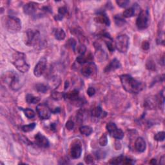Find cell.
<instances>
[{"mask_svg":"<svg viewBox=\"0 0 165 165\" xmlns=\"http://www.w3.org/2000/svg\"><path fill=\"white\" fill-rule=\"evenodd\" d=\"M68 45L70 47H71L72 50L75 52V50L76 49V41L74 38H71L68 41Z\"/></svg>","mask_w":165,"mask_h":165,"instance_id":"obj_37","label":"cell"},{"mask_svg":"<svg viewBox=\"0 0 165 165\" xmlns=\"http://www.w3.org/2000/svg\"><path fill=\"white\" fill-rule=\"evenodd\" d=\"M83 66L81 68V72L83 76L86 78H90V76H93L94 73L97 72L96 66L94 65L93 62L87 63L83 65Z\"/></svg>","mask_w":165,"mask_h":165,"instance_id":"obj_10","label":"cell"},{"mask_svg":"<svg viewBox=\"0 0 165 165\" xmlns=\"http://www.w3.org/2000/svg\"><path fill=\"white\" fill-rule=\"evenodd\" d=\"M165 138V134L164 132H159L157 133L154 135V139L157 141H163Z\"/></svg>","mask_w":165,"mask_h":165,"instance_id":"obj_34","label":"cell"},{"mask_svg":"<svg viewBox=\"0 0 165 165\" xmlns=\"http://www.w3.org/2000/svg\"><path fill=\"white\" fill-rule=\"evenodd\" d=\"M26 101L28 104H37L40 101V98L28 94L26 96Z\"/></svg>","mask_w":165,"mask_h":165,"instance_id":"obj_23","label":"cell"},{"mask_svg":"<svg viewBox=\"0 0 165 165\" xmlns=\"http://www.w3.org/2000/svg\"><path fill=\"white\" fill-rule=\"evenodd\" d=\"M146 68L150 70V71H155L156 70V64L152 60L147 61L146 63Z\"/></svg>","mask_w":165,"mask_h":165,"instance_id":"obj_35","label":"cell"},{"mask_svg":"<svg viewBox=\"0 0 165 165\" xmlns=\"http://www.w3.org/2000/svg\"><path fill=\"white\" fill-rule=\"evenodd\" d=\"M26 55L20 52H15L12 56L11 61L19 72L26 73L30 68V65L27 61Z\"/></svg>","mask_w":165,"mask_h":165,"instance_id":"obj_2","label":"cell"},{"mask_svg":"<svg viewBox=\"0 0 165 165\" xmlns=\"http://www.w3.org/2000/svg\"><path fill=\"white\" fill-rule=\"evenodd\" d=\"M91 116L92 117H95V118H100V117H104V114L107 115V113L105 112L102 110L101 107H97L96 108H94L91 110Z\"/></svg>","mask_w":165,"mask_h":165,"instance_id":"obj_20","label":"cell"},{"mask_svg":"<svg viewBox=\"0 0 165 165\" xmlns=\"http://www.w3.org/2000/svg\"><path fill=\"white\" fill-rule=\"evenodd\" d=\"M113 19H114L116 24L118 27H121L126 23V21L124 20L123 17H122L121 15H116L113 17Z\"/></svg>","mask_w":165,"mask_h":165,"instance_id":"obj_29","label":"cell"},{"mask_svg":"<svg viewBox=\"0 0 165 165\" xmlns=\"http://www.w3.org/2000/svg\"><path fill=\"white\" fill-rule=\"evenodd\" d=\"M36 111H37L39 118L43 120L49 119L52 113L48 105L45 103L39 104L36 107Z\"/></svg>","mask_w":165,"mask_h":165,"instance_id":"obj_9","label":"cell"},{"mask_svg":"<svg viewBox=\"0 0 165 165\" xmlns=\"http://www.w3.org/2000/svg\"><path fill=\"white\" fill-rule=\"evenodd\" d=\"M106 128H107V130L108 132L110 135L113 138L118 139V140H120V139H122L123 138L124 132L123 130L120 129V128H117L116 124L114 123H108L107 124V126H106Z\"/></svg>","mask_w":165,"mask_h":165,"instance_id":"obj_8","label":"cell"},{"mask_svg":"<svg viewBox=\"0 0 165 165\" xmlns=\"http://www.w3.org/2000/svg\"><path fill=\"white\" fill-rule=\"evenodd\" d=\"M68 85H69V83H68V81H66V82H65V89H67V88H68Z\"/></svg>","mask_w":165,"mask_h":165,"instance_id":"obj_46","label":"cell"},{"mask_svg":"<svg viewBox=\"0 0 165 165\" xmlns=\"http://www.w3.org/2000/svg\"><path fill=\"white\" fill-rule=\"evenodd\" d=\"M86 92H87V94L89 95L90 97H92V96H93L95 94H96V90H95L94 87H89V89H88Z\"/></svg>","mask_w":165,"mask_h":165,"instance_id":"obj_40","label":"cell"},{"mask_svg":"<svg viewBox=\"0 0 165 165\" xmlns=\"http://www.w3.org/2000/svg\"><path fill=\"white\" fill-rule=\"evenodd\" d=\"M65 93L57 91H53L51 93V97H52L54 100L56 101H60L65 99Z\"/></svg>","mask_w":165,"mask_h":165,"instance_id":"obj_24","label":"cell"},{"mask_svg":"<svg viewBox=\"0 0 165 165\" xmlns=\"http://www.w3.org/2000/svg\"><path fill=\"white\" fill-rule=\"evenodd\" d=\"M95 20L97 23L104 24L106 26L109 27L110 25V21L105 12H99L97 16L95 17Z\"/></svg>","mask_w":165,"mask_h":165,"instance_id":"obj_15","label":"cell"},{"mask_svg":"<svg viewBox=\"0 0 165 165\" xmlns=\"http://www.w3.org/2000/svg\"><path fill=\"white\" fill-rule=\"evenodd\" d=\"M60 112H61V109H60V108H59V107L56 108V109L52 111V112L54 113H60Z\"/></svg>","mask_w":165,"mask_h":165,"instance_id":"obj_43","label":"cell"},{"mask_svg":"<svg viewBox=\"0 0 165 165\" xmlns=\"http://www.w3.org/2000/svg\"><path fill=\"white\" fill-rule=\"evenodd\" d=\"M141 47L144 50H148L150 49V43L148 41H144L142 43Z\"/></svg>","mask_w":165,"mask_h":165,"instance_id":"obj_41","label":"cell"},{"mask_svg":"<svg viewBox=\"0 0 165 165\" xmlns=\"http://www.w3.org/2000/svg\"><path fill=\"white\" fill-rule=\"evenodd\" d=\"M79 98V91L78 90H72L71 91L68 92L67 93H65V99H67L72 101V102H74L76 101L77 100H78Z\"/></svg>","mask_w":165,"mask_h":165,"instance_id":"obj_19","label":"cell"},{"mask_svg":"<svg viewBox=\"0 0 165 165\" xmlns=\"http://www.w3.org/2000/svg\"><path fill=\"white\" fill-rule=\"evenodd\" d=\"M150 164H155L156 163V160L155 159H152L150 161Z\"/></svg>","mask_w":165,"mask_h":165,"instance_id":"obj_45","label":"cell"},{"mask_svg":"<svg viewBox=\"0 0 165 165\" xmlns=\"http://www.w3.org/2000/svg\"><path fill=\"white\" fill-rule=\"evenodd\" d=\"M116 3L119 7H122V8H125L130 4V1H128V0H119V1H116Z\"/></svg>","mask_w":165,"mask_h":165,"instance_id":"obj_36","label":"cell"},{"mask_svg":"<svg viewBox=\"0 0 165 165\" xmlns=\"http://www.w3.org/2000/svg\"><path fill=\"white\" fill-rule=\"evenodd\" d=\"M36 126V124L35 123H32L27 124V125L23 126L21 127V129L24 132H30L32 131L34 129Z\"/></svg>","mask_w":165,"mask_h":165,"instance_id":"obj_31","label":"cell"},{"mask_svg":"<svg viewBox=\"0 0 165 165\" xmlns=\"http://www.w3.org/2000/svg\"><path fill=\"white\" fill-rule=\"evenodd\" d=\"M68 10L65 7H61L58 9V14L54 17L55 20L61 21L63 19V17L67 14Z\"/></svg>","mask_w":165,"mask_h":165,"instance_id":"obj_22","label":"cell"},{"mask_svg":"<svg viewBox=\"0 0 165 165\" xmlns=\"http://www.w3.org/2000/svg\"><path fill=\"white\" fill-rule=\"evenodd\" d=\"M2 79L5 80V82L9 85L11 89L17 90L20 89V77L16 73L8 72L6 74H5V78H2Z\"/></svg>","mask_w":165,"mask_h":165,"instance_id":"obj_5","label":"cell"},{"mask_svg":"<svg viewBox=\"0 0 165 165\" xmlns=\"http://www.w3.org/2000/svg\"><path fill=\"white\" fill-rule=\"evenodd\" d=\"M74 123L71 120H69L65 124V127L67 128V129H68V130H72L74 128Z\"/></svg>","mask_w":165,"mask_h":165,"instance_id":"obj_38","label":"cell"},{"mask_svg":"<svg viewBox=\"0 0 165 165\" xmlns=\"http://www.w3.org/2000/svg\"><path fill=\"white\" fill-rule=\"evenodd\" d=\"M124 156L123 155H121L118 157H116L110 160L109 163L111 164H123Z\"/></svg>","mask_w":165,"mask_h":165,"instance_id":"obj_26","label":"cell"},{"mask_svg":"<svg viewBox=\"0 0 165 165\" xmlns=\"http://www.w3.org/2000/svg\"><path fill=\"white\" fill-rule=\"evenodd\" d=\"M71 156L72 159H79L82 153V145L79 141H76L72 144L71 151Z\"/></svg>","mask_w":165,"mask_h":165,"instance_id":"obj_12","label":"cell"},{"mask_svg":"<svg viewBox=\"0 0 165 165\" xmlns=\"http://www.w3.org/2000/svg\"><path fill=\"white\" fill-rule=\"evenodd\" d=\"M160 164H164V156H163V157L161 158Z\"/></svg>","mask_w":165,"mask_h":165,"instance_id":"obj_44","label":"cell"},{"mask_svg":"<svg viewBox=\"0 0 165 165\" xmlns=\"http://www.w3.org/2000/svg\"><path fill=\"white\" fill-rule=\"evenodd\" d=\"M120 80L124 90L130 94H137L141 92L145 87L143 82L134 79L129 74L120 76Z\"/></svg>","mask_w":165,"mask_h":165,"instance_id":"obj_1","label":"cell"},{"mask_svg":"<svg viewBox=\"0 0 165 165\" xmlns=\"http://www.w3.org/2000/svg\"><path fill=\"white\" fill-rule=\"evenodd\" d=\"M20 109L23 111L25 116H26L28 119H33L36 116V113L34 112V110H32V109H31V108H25V109H23L22 108H20Z\"/></svg>","mask_w":165,"mask_h":165,"instance_id":"obj_28","label":"cell"},{"mask_svg":"<svg viewBox=\"0 0 165 165\" xmlns=\"http://www.w3.org/2000/svg\"><path fill=\"white\" fill-rule=\"evenodd\" d=\"M53 34L55 38L59 40V41L64 40L66 38L65 32L63 29L62 28H54L53 31Z\"/></svg>","mask_w":165,"mask_h":165,"instance_id":"obj_21","label":"cell"},{"mask_svg":"<svg viewBox=\"0 0 165 165\" xmlns=\"http://www.w3.org/2000/svg\"><path fill=\"white\" fill-rule=\"evenodd\" d=\"M79 132L82 135H85V136H89V135L92 133L93 130L92 128L89 126H83L80 127Z\"/></svg>","mask_w":165,"mask_h":165,"instance_id":"obj_25","label":"cell"},{"mask_svg":"<svg viewBox=\"0 0 165 165\" xmlns=\"http://www.w3.org/2000/svg\"><path fill=\"white\" fill-rule=\"evenodd\" d=\"M146 148V141H145V139L139 137H138L135 142V148L137 151L139 153L144 152L145 151Z\"/></svg>","mask_w":165,"mask_h":165,"instance_id":"obj_17","label":"cell"},{"mask_svg":"<svg viewBox=\"0 0 165 165\" xmlns=\"http://www.w3.org/2000/svg\"><path fill=\"white\" fill-rule=\"evenodd\" d=\"M35 143L40 148H47L49 147L50 142L49 139L41 133H38L35 135Z\"/></svg>","mask_w":165,"mask_h":165,"instance_id":"obj_13","label":"cell"},{"mask_svg":"<svg viewBox=\"0 0 165 165\" xmlns=\"http://www.w3.org/2000/svg\"><path fill=\"white\" fill-rule=\"evenodd\" d=\"M25 45L28 47H36L40 43V33L38 30L28 29L26 31Z\"/></svg>","mask_w":165,"mask_h":165,"instance_id":"obj_4","label":"cell"},{"mask_svg":"<svg viewBox=\"0 0 165 165\" xmlns=\"http://www.w3.org/2000/svg\"><path fill=\"white\" fill-rule=\"evenodd\" d=\"M94 60L93 56L91 54H89L87 56H79L76 59V62L79 65H84L87 63H90L92 62Z\"/></svg>","mask_w":165,"mask_h":165,"instance_id":"obj_18","label":"cell"},{"mask_svg":"<svg viewBox=\"0 0 165 165\" xmlns=\"http://www.w3.org/2000/svg\"><path fill=\"white\" fill-rule=\"evenodd\" d=\"M35 89L38 92H39L45 94L47 92V90H48L49 88L47 85H44L43 83H38L35 85Z\"/></svg>","mask_w":165,"mask_h":165,"instance_id":"obj_27","label":"cell"},{"mask_svg":"<svg viewBox=\"0 0 165 165\" xmlns=\"http://www.w3.org/2000/svg\"><path fill=\"white\" fill-rule=\"evenodd\" d=\"M47 60L46 57H43L40 59L34 69V74L36 77L39 78L44 74L47 68Z\"/></svg>","mask_w":165,"mask_h":165,"instance_id":"obj_11","label":"cell"},{"mask_svg":"<svg viewBox=\"0 0 165 165\" xmlns=\"http://www.w3.org/2000/svg\"><path fill=\"white\" fill-rule=\"evenodd\" d=\"M77 51L78 53L79 54V56H83V55H85V52L86 51V48L85 45L83 44H81L79 46L76 47V49L75 50V52Z\"/></svg>","mask_w":165,"mask_h":165,"instance_id":"obj_32","label":"cell"},{"mask_svg":"<svg viewBox=\"0 0 165 165\" xmlns=\"http://www.w3.org/2000/svg\"><path fill=\"white\" fill-rule=\"evenodd\" d=\"M99 143L101 146H106L108 144V138L107 135L105 134H102L101 137L99 139Z\"/></svg>","mask_w":165,"mask_h":165,"instance_id":"obj_33","label":"cell"},{"mask_svg":"<svg viewBox=\"0 0 165 165\" xmlns=\"http://www.w3.org/2000/svg\"><path fill=\"white\" fill-rule=\"evenodd\" d=\"M135 14V9L134 7H130V8H128L126 9L124 11L123 13V17H131L133 16H134Z\"/></svg>","mask_w":165,"mask_h":165,"instance_id":"obj_30","label":"cell"},{"mask_svg":"<svg viewBox=\"0 0 165 165\" xmlns=\"http://www.w3.org/2000/svg\"><path fill=\"white\" fill-rule=\"evenodd\" d=\"M50 128H51V130H52L54 132H55L56 130V124L54 123H52L50 124Z\"/></svg>","mask_w":165,"mask_h":165,"instance_id":"obj_42","label":"cell"},{"mask_svg":"<svg viewBox=\"0 0 165 165\" xmlns=\"http://www.w3.org/2000/svg\"><path fill=\"white\" fill-rule=\"evenodd\" d=\"M149 14L146 10H141L136 20V26L139 30H144L148 26Z\"/></svg>","mask_w":165,"mask_h":165,"instance_id":"obj_7","label":"cell"},{"mask_svg":"<svg viewBox=\"0 0 165 165\" xmlns=\"http://www.w3.org/2000/svg\"><path fill=\"white\" fill-rule=\"evenodd\" d=\"M85 161L86 164H92L94 163V158L91 155H86L85 157Z\"/></svg>","mask_w":165,"mask_h":165,"instance_id":"obj_39","label":"cell"},{"mask_svg":"<svg viewBox=\"0 0 165 165\" xmlns=\"http://www.w3.org/2000/svg\"><path fill=\"white\" fill-rule=\"evenodd\" d=\"M121 67V65L119 61L117 60V59L114 58L110 62V63L105 67L104 72L105 73H109L112 71H114L117 69L120 68Z\"/></svg>","mask_w":165,"mask_h":165,"instance_id":"obj_16","label":"cell"},{"mask_svg":"<svg viewBox=\"0 0 165 165\" xmlns=\"http://www.w3.org/2000/svg\"><path fill=\"white\" fill-rule=\"evenodd\" d=\"M3 23L5 28L10 32H17L21 29V22L19 18L12 16L3 17Z\"/></svg>","mask_w":165,"mask_h":165,"instance_id":"obj_3","label":"cell"},{"mask_svg":"<svg viewBox=\"0 0 165 165\" xmlns=\"http://www.w3.org/2000/svg\"><path fill=\"white\" fill-rule=\"evenodd\" d=\"M129 47V38L126 34L118 36L115 41V47L119 52L125 53L127 52Z\"/></svg>","mask_w":165,"mask_h":165,"instance_id":"obj_6","label":"cell"},{"mask_svg":"<svg viewBox=\"0 0 165 165\" xmlns=\"http://www.w3.org/2000/svg\"><path fill=\"white\" fill-rule=\"evenodd\" d=\"M39 7V4L35 2H29L23 7V12L25 14L29 16L34 15L36 12Z\"/></svg>","mask_w":165,"mask_h":165,"instance_id":"obj_14","label":"cell"}]
</instances>
